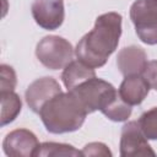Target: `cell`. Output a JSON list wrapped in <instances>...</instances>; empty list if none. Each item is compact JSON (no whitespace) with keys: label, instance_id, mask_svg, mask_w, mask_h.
<instances>
[{"label":"cell","instance_id":"obj_1","mask_svg":"<svg viewBox=\"0 0 157 157\" xmlns=\"http://www.w3.org/2000/svg\"><path fill=\"white\" fill-rule=\"evenodd\" d=\"M121 25L123 17L115 11L99 15L93 28L76 44V58L93 69L103 66L119 44Z\"/></svg>","mask_w":157,"mask_h":157},{"label":"cell","instance_id":"obj_2","mask_svg":"<svg viewBox=\"0 0 157 157\" xmlns=\"http://www.w3.org/2000/svg\"><path fill=\"white\" fill-rule=\"evenodd\" d=\"M40 120L50 134L77 131L85 123L87 110L72 91L60 92L39 110Z\"/></svg>","mask_w":157,"mask_h":157},{"label":"cell","instance_id":"obj_3","mask_svg":"<svg viewBox=\"0 0 157 157\" xmlns=\"http://www.w3.org/2000/svg\"><path fill=\"white\" fill-rule=\"evenodd\" d=\"M75 49L72 44L60 36H45L36 45V56L49 70L64 69L72 61Z\"/></svg>","mask_w":157,"mask_h":157},{"label":"cell","instance_id":"obj_4","mask_svg":"<svg viewBox=\"0 0 157 157\" xmlns=\"http://www.w3.org/2000/svg\"><path fill=\"white\" fill-rule=\"evenodd\" d=\"M67 91H72L77 96L88 114L102 110L118 94V91L110 82L98 78L97 76Z\"/></svg>","mask_w":157,"mask_h":157},{"label":"cell","instance_id":"obj_5","mask_svg":"<svg viewBox=\"0 0 157 157\" xmlns=\"http://www.w3.org/2000/svg\"><path fill=\"white\" fill-rule=\"evenodd\" d=\"M130 20L140 40L157 44V0H136L130 6Z\"/></svg>","mask_w":157,"mask_h":157},{"label":"cell","instance_id":"obj_6","mask_svg":"<svg viewBox=\"0 0 157 157\" xmlns=\"http://www.w3.org/2000/svg\"><path fill=\"white\" fill-rule=\"evenodd\" d=\"M120 156H156L147 137L142 132L137 121L131 120L123 125L120 135Z\"/></svg>","mask_w":157,"mask_h":157},{"label":"cell","instance_id":"obj_7","mask_svg":"<svg viewBox=\"0 0 157 157\" xmlns=\"http://www.w3.org/2000/svg\"><path fill=\"white\" fill-rule=\"evenodd\" d=\"M31 12L36 23L47 31L58 29L65 18V7L63 0H34L31 5Z\"/></svg>","mask_w":157,"mask_h":157},{"label":"cell","instance_id":"obj_8","mask_svg":"<svg viewBox=\"0 0 157 157\" xmlns=\"http://www.w3.org/2000/svg\"><path fill=\"white\" fill-rule=\"evenodd\" d=\"M39 141L34 132L28 129H15L10 131L2 141V151L9 157L36 156Z\"/></svg>","mask_w":157,"mask_h":157},{"label":"cell","instance_id":"obj_9","mask_svg":"<svg viewBox=\"0 0 157 157\" xmlns=\"http://www.w3.org/2000/svg\"><path fill=\"white\" fill-rule=\"evenodd\" d=\"M60 92L63 90L59 82L50 76H44L29 83L25 92V99L29 109L38 114L42 107Z\"/></svg>","mask_w":157,"mask_h":157},{"label":"cell","instance_id":"obj_10","mask_svg":"<svg viewBox=\"0 0 157 157\" xmlns=\"http://www.w3.org/2000/svg\"><path fill=\"white\" fill-rule=\"evenodd\" d=\"M147 54L139 45L124 47L117 55V66L120 74L125 76L142 75L147 66Z\"/></svg>","mask_w":157,"mask_h":157},{"label":"cell","instance_id":"obj_11","mask_svg":"<svg viewBox=\"0 0 157 157\" xmlns=\"http://www.w3.org/2000/svg\"><path fill=\"white\" fill-rule=\"evenodd\" d=\"M150 90L151 86L142 75H132L125 76V78L119 86L118 93L123 101H125L132 107L141 104L147 97Z\"/></svg>","mask_w":157,"mask_h":157},{"label":"cell","instance_id":"obj_12","mask_svg":"<svg viewBox=\"0 0 157 157\" xmlns=\"http://www.w3.org/2000/svg\"><path fill=\"white\" fill-rule=\"evenodd\" d=\"M92 77H96L94 69L86 65L78 59L70 61L63 69V74H61V81L66 87V90H72Z\"/></svg>","mask_w":157,"mask_h":157},{"label":"cell","instance_id":"obj_13","mask_svg":"<svg viewBox=\"0 0 157 157\" xmlns=\"http://www.w3.org/2000/svg\"><path fill=\"white\" fill-rule=\"evenodd\" d=\"M0 102H1V115H0V124L5 126L12 123L22 109V102L20 96L15 91L0 92Z\"/></svg>","mask_w":157,"mask_h":157},{"label":"cell","instance_id":"obj_14","mask_svg":"<svg viewBox=\"0 0 157 157\" xmlns=\"http://www.w3.org/2000/svg\"><path fill=\"white\" fill-rule=\"evenodd\" d=\"M109 120L112 121H126L132 112V108L130 104H128L125 101L121 99V97L119 96V93L107 104L105 108H103L101 110Z\"/></svg>","mask_w":157,"mask_h":157},{"label":"cell","instance_id":"obj_15","mask_svg":"<svg viewBox=\"0 0 157 157\" xmlns=\"http://www.w3.org/2000/svg\"><path fill=\"white\" fill-rule=\"evenodd\" d=\"M37 157L45 156H82V151H78L72 145L61 144V142H43L39 145Z\"/></svg>","mask_w":157,"mask_h":157},{"label":"cell","instance_id":"obj_16","mask_svg":"<svg viewBox=\"0 0 157 157\" xmlns=\"http://www.w3.org/2000/svg\"><path fill=\"white\" fill-rule=\"evenodd\" d=\"M137 123L147 140H157V107L144 112Z\"/></svg>","mask_w":157,"mask_h":157},{"label":"cell","instance_id":"obj_17","mask_svg":"<svg viewBox=\"0 0 157 157\" xmlns=\"http://www.w3.org/2000/svg\"><path fill=\"white\" fill-rule=\"evenodd\" d=\"M17 83L16 72L12 66L7 64L0 65V92L13 91Z\"/></svg>","mask_w":157,"mask_h":157},{"label":"cell","instance_id":"obj_18","mask_svg":"<svg viewBox=\"0 0 157 157\" xmlns=\"http://www.w3.org/2000/svg\"><path fill=\"white\" fill-rule=\"evenodd\" d=\"M82 156H102L110 157L112 151L103 142H90L82 148Z\"/></svg>","mask_w":157,"mask_h":157},{"label":"cell","instance_id":"obj_19","mask_svg":"<svg viewBox=\"0 0 157 157\" xmlns=\"http://www.w3.org/2000/svg\"><path fill=\"white\" fill-rule=\"evenodd\" d=\"M142 76L147 80L151 88L157 91V60H151L147 63V66H146Z\"/></svg>","mask_w":157,"mask_h":157}]
</instances>
